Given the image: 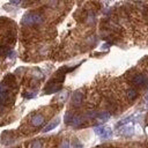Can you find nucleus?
I'll return each mask as SVG.
<instances>
[{"label": "nucleus", "instance_id": "nucleus-1", "mask_svg": "<svg viewBox=\"0 0 148 148\" xmlns=\"http://www.w3.org/2000/svg\"><path fill=\"white\" fill-rule=\"evenodd\" d=\"M42 22H43V16L39 13H36V12H28L22 18V23L27 27L37 25Z\"/></svg>", "mask_w": 148, "mask_h": 148}, {"label": "nucleus", "instance_id": "nucleus-2", "mask_svg": "<svg viewBox=\"0 0 148 148\" xmlns=\"http://www.w3.org/2000/svg\"><path fill=\"white\" fill-rule=\"evenodd\" d=\"M131 83L134 88H146L148 87V77L143 74H133L131 77Z\"/></svg>", "mask_w": 148, "mask_h": 148}, {"label": "nucleus", "instance_id": "nucleus-3", "mask_svg": "<svg viewBox=\"0 0 148 148\" xmlns=\"http://www.w3.org/2000/svg\"><path fill=\"white\" fill-rule=\"evenodd\" d=\"M82 101H83V92L80 91V90L75 91L73 94V96H72V103H73V105L74 106H79L82 103Z\"/></svg>", "mask_w": 148, "mask_h": 148}, {"label": "nucleus", "instance_id": "nucleus-4", "mask_svg": "<svg viewBox=\"0 0 148 148\" xmlns=\"http://www.w3.org/2000/svg\"><path fill=\"white\" fill-rule=\"evenodd\" d=\"M126 97L130 99V101H134L136 97H138V90H136V88H134V87H130L127 90H126Z\"/></svg>", "mask_w": 148, "mask_h": 148}, {"label": "nucleus", "instance_id": "nucleus-5", "mask_svg": "<svg viewBox=\"0 0 148 148\" xmlns=\"http://www.w3.org/2000/svg\"><path fill=\"white\" fill-rule=\"evenodd\" d=\"M44 116L43 114H40V113H37V114H35L34 117H32V119H31V124L34 125V126H40L43 123H44Z\"/></svg>", "mask_w": 148, "mask_h": 148}, {"label": "nucleus", "instance_id": "nucleus-6", "mask_svg": "<svg viewBox=\"0 0 148 148\" xmlns=\"http://www.w3.org/2000/svg\"><path fill=\"white\" fill-rule=\"evenodd\" d=\"M109 118H110V112L109 111H101V112H98L96 119L99 120V121H106Z\"/></svg>", "mask_w": 148, "mask_h": 148}, {"label": "nucleus", "instance_id": "nucleus-7", "mask_svg": "<svg viewBox=\"0 0 148 148\" xmlns=\"http://www.w3.org/2000/svg\"><path fill=\"white\" fill-rule=\"evenodd\" d=\"M59 123H60V120L59 119H54L53 121H51L49 125H46L45 127H44V130H43V132H49V131H51V130H53V128H56L58 125H59Z\"/></svg>", "mask_w": 148, "mask_h": 148}, {"label": "nucleus", "instance_id": "nucleus-8", "mask_svg": "<svg viewBox=\"0 0 148 148\" xmlns=\"http://www.w3.org/2000/svg\"><path fill=\"white\" fill-rule=\"evenodd\" d=\"M111 136H112V131H111L109 127H105V130H104L103 134L101 135V138H102V139H110Z\"/></svg>", "mask_w": 148, "mask_h": 148}, {"label": "nucleus", "instance_id": "nucleus-9", "mask_svg": "<svg viewBox=\"0 0 148 148\" xmlns=\"http://www.w3.org/2000/svg\"><path fill=\"white\" fill-rule=\"evenodd\" d=\"M30 148H43V145H42V142H40L39 140H35V141L31 143Z\"/></svg>", "mask_w": 148, "mask_h": 148}, {"label": "nucleus", "instance_id": "nucleus-10", "mask_svg": "<svg viewBox=\"0 0 148 148\" xmlns=\"http://www.w3.org/2000/svg\"><path fill=\"white\" fill-rule=\"evenodd\" d=\"M104 130H105V127H103V126H98V127H95V133L97 134V135H102L103 134V132H104Z\"/></svg>", "mask_w": 148, "mask_h": 148}, {"label": "nucleus", "instance_id": "nucleus-11", "mask_svg": "<svg viewBox=\"0 0 148 148\" xmlns=\"http://www.w3.org/2000/svg\"><path fill=\"white\" fill-rule=\"evenodd\" d=\"M35 96H36V92H35V91H28V92L24 94V97H25V98H32V97H35Z\"/></svg>", "mask_w": 148, "mask_h": 148}, {"label": "nucleus", "instance_id": "nucleus-12", "mask_svg": "<svg viewBox=\"0 0 148 148\" xmlns=\"http://www.w3.org/2000/svg\"><path fill=\"white\" fill-rule=\"evenodd\" d=\"M130 119H131V117H127L126 119H123L121 121H119L118 124H116V127H119V126H121V125H124V124L128 123V121H130Z\"/></svg>", "mask_w": 148, "mask_h": 148}, {"label": "nucleus", "instance_id": "nucleus-13", "mask_svg": "<svg viewBox=\"0 0 148 148\" xmlns=\"http://www.w3.org/2000/svg\"><path fill=\"white\" fill-rule=\"evenodd\" d=\"M60 148H71V146H69V142H68V141H64V142L61 143Z\"/></svg>", "mask_w": 148, "mask_h": 148}, {"label": "nucleus", "instance_id": "nucleus-14", "mask_svg": "<svg viewBox=\"0 0 148 148\" xmlns=\"http://www.w3.org/2000/svg\"><path fill=\"white\" fill-rule=\"evenodd\" d=\"M73 143H74V147H75V148H81V147H82V145H81L77 140H74V142H73Z\"/></svg>", "mask_w": 148, "mask_h": 148}, {"label": "nucleus", "instance_id": "nucleus-15", "mask_svg": "<svg viewBox=\"0 0 148 148\" xmlns=\"http://www.w3.org/2000/svg\"><path fill=\"white\" fill-rule=\"evenodd\" d=\"M10 3H14V5H18V3H20V1H12Z\"/></svg>", "mask_w": 148, "mask_h": 148}, {"label": "nucleus", "instance_id": "nucleus-16", "mask_svg": "<svg viewBox=\"0 0 148 148\" xmlns=\"http://www.w3.org/2000/svg\"><path fill=\"white\" fill-rule=\"evenodd\" d=\"M1 110H2V105H0V111H1Z\"/></svg>", "mask_w": 148, "mask_h": 148}, {"label": "nucleus", "instance_id": "nucleus-17", "mask_svg": "<svg viewBox=\"0 0 148 148\" xmlns=\"http://www.w3.org/2000/svg\"><path fill=\"white\" fill-rule=\"evenodd\" d=\"M147 99H148V96H147Z\"/></svg>", "mask_w": 148, "mask_h": 148}]
</instances>
